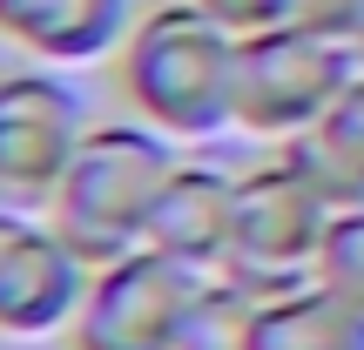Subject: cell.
Segmentation results:
<instances>
[{
	"label": "cell",
	"instance_id": "obj_1",
	"mask_svg": "<svg viewBox=\"0 0 364 350\" xmlns=\"http://www.w3.org/2000/svg\"><path fill=\"white\" fill-rule=\"evenodd\" d=\"M236 48L243 34H230L196 0H156L108 67L135 121L162 128L169 142H209L236 128Z\"/></svg>",
	"mask_w": 364,
	"mask_h": 350
},
{
	"label": "cell",
	"instance_id": "obj_2",
	"mask_svg": "<svg viewBox=\"0 0 364 350\" xmlns=\"http://www.w3.org/2000/svg\"><path fill=\"white\" fill-rule=\"evenodd\" d=\"M176 148L162 128L122 115V121H95L81 155L68 162L61 189H54L48 216L81 256L102 270V263L129 256V249L149 243V222H156V202L176 175Z\"/></svg>",
	"mask_w": 364,
	"mask_h": 350
},
{
	"label": "cell",
	"instance_id": "obj_3",
	"mask_svg": "<svg viewBox=\"0 0 364 350\" xmlns=\"http://www.w3.org/2000/svg\"><path fill=\"white\" fill-rule=\"evenodd\" d=\"M331 216H338V202L277 148L270 162L236 175V243H230L223 276H236L257 297L317 283V256H324Z\"/></svg>",
	"mask_w": 364,
	"mask_h": 350
},
{
	"label": "cell",
	"instance_id": "obj_4",
	"mask_svg": "<svg viewBox=\"0 0 364 350\" xmlns=\"http://www.w3.org/2000/svg\"><path fill=\"white\" fill-rule=\"evenodd\" d=\"M351 75H358L351 48L304 34L290 21L243 34V48H236V128L284 148L331 115V102L351 88Z\"/></svg>",
	"mask_w": 364,
	"mask_h": 350
},
{
	"label": "cell",
	"instance_id": "obj_5",
	"mask_svg": "<svg viewBox=\"0 0 364 350\" xmlns=\"http://www.w3.org/2000/svg\"><path fill=\"white\" fill-rule=\"evenodd\" d=\"M203 283H209L203 270L142 243L95 270L68 344L75 350H182V324H189Z\"/></svg>",
	"mask_w": 364,
	"mask_h": 350
},
{
	"label": "cell",
	"instance_id": "obj_6",
	"mask_svg": "<svg viewBox=\"0 0 364 350\" xmlns=\"http://www.w3.org/2000/svg\"><path fill=\"white\" fill-rule=\"evenodd\" d=\"M88 102L68 67H7L0 75V189L14 209H48L68 162L88 142Z\"/></svg>",
	"mask_w": 364,
	"mask_h": 350
},
{
	"label": "cell",
	"instance_id": "obj_7",
	"mask_svg": "<svg viewBox=\"0 0 364 350\" xmlns=\"http://www.w3.org/2000/svg\"><path fill=\"white\" fill-rule=\"evenodd\" d=\"M95 263L54 229L48 209H7L0 216V337H54L75 330L88 303Z\"/></svg>",
	"mask_w": 364,
	"mask_h": 350
},
{
	"label": "cell",
	"instance_id": "obj_8",
	"mask_svg": "<svg viewBox=\"0 0 364 350\" xmlns=\"http://www.w3.org/2000/svg\"><path fill=\"white\" fill-rule=\"evenodd\" d=\"M135 21V0H0V40L41 67L115 61Z\"/></svg>",
	"mask_w": 364,
	"mask_h": 350
},
{
	"label": "cell",
	"instance_id": "obj_9",
	"mask_svg": "<svg viewBox=\"0 0 364 350\" xmlns=\"http://www.w3.org/2000/svg\"><path fill=\"white\" fill-rule=\"evenodd\" d=\"M149 243L162 256L203 270V276H223L230 243H236V169H223V162H176L169 189L156 202V222H149Z\"/></svg>",
	"mask_w": 364,
	"mask_h": 350
},
{
	"label": "cell",
	"instance_id": "obj_10",
	"mask_svg": "<svg viewBox=\"0 0 364 350\" xmlns=\"http://www.w3.org/2000/svg\"><path fill=\"white\" fill-rule=\"evenodd\" d=\"M284 155L297 162V169L311 175L338 209L344 202H364V61H358L351 88L331 102V115L317 121L311 135L284 142Z\"/></svg>",
	"mask_w": 364,
	"mask_h": 350
},
{
	"label": "cell",
	"instance_id": "obj_11",
	"mask_svg": "<svg viewBox=\"0 0 364 350\" xmlns=\"http://www.w3.org/2000/svg\"><path fill=\"white\" fill-rule=\"evenodd\" d=\"M257 350H364V310L324 283H297L263 297Z\"/></svg>",
	"mask_w": 364,
	"mask_h": 350
},
{
	"label": "cell",
	"instance_id": "obj_12",
	"mask_svg": "<svg viewBox=\"0 0 364 350\" xmlns=\"http://www.w3.org/2000/svg\"><path fill=\"white\" fill-rule=\"evenodd\" d=\"M257 324H263L257 290H243L236 276H209L182 324V350H257Z\"/></svg>",
	"mask_w": 364,
	"mask_h": 350
},
{
	"label": "cell",
	"instance_id": "obj_13",
	"mask_svg": "<svg viewBox=\"0 0 364 350\" xmlns=\"http://www.w3.org/2000/svg\"><path fill=\"white\" fill-rule=\"evenodd\" d=\"M317 283L364 310V202H344L338 216H331L324 256H317Z\"/></svg>",
	"mask_w": 364,
	"mask_h": 350
},
{
	"label": "cell",
	"instance_id": "obj_14",
	"mask_svg": "<svg viewBox=\"0 0 364 350\" xmlns=\"http://www.w3.org/2000/svg\"><path fill=\"white\" fill-rule=\"evenodd\" d=\"M290 27H304V34H324L338 40V48H364V0H290L284 13Z\"/></svg>",
	"mask_w": 364,
	"mask_h": 350
},
{
	"label": "cell",
	"instance_id": "obj_15",
	"mask_svg": "<svg viewBox=\"0 0 364 350\" xmlns=\"http://www.w3.org/2000/svg\"><path fill=\"white\" fill-rule=\"evenodd\" d=\"M203 13H216L230 34H263V27H284L290 0H196Z\"/></svg>",
	"mask_w": 364,
	"mask_h": 350
},
{
	"label": "cell",
	"instance_id": "obj_16",
	"mask_svg": "<svg viewBox=\"0 0 364 350\" xmlns=\"http://www.w3.org/2000/svg\"><path fill=\"white\" fill-rule=\"evenodd\" d=\"M7 209H14V202H7V189H0V216H7Z\"/></svg>",
	"mask_w": 364,
	"mask_h": 350
}]
</instances>
